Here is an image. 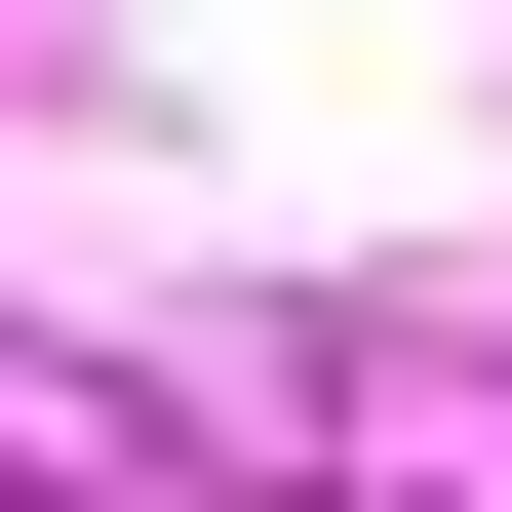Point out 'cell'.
Listing matches in <instances>:
<instances>
[{
	"instance_id": "cell-1",
	"label": "cell",
	"mask_w": 512,
	"mask_h": 512,
	"mask_svg": "<svg viewBox=\"0 0 512 512\" xmlns=\"http://www.w3.org/2000/svg\"><path fill=\"white\" fill-rule=\"evenodd\" d=\"M0 512H79V434H0Z\"/></svg>"
}]
</instances>
